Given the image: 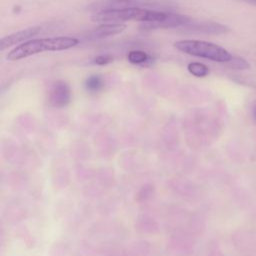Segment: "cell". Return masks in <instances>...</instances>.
<instances>
[{
	"instance_id": "obj_11",
	"label": "cell",
	"mask_w": 256,
	"mask_h": 256,
	"mask_svg": "<svg viewBox=\"0 0 256 256\" xmlns=\"http://www.w3.org/2000/svg\"><path fill=\"white\" fill-rule=\"evenodd\" d=\"M226 64L230 68L237 69V70H245L249 68V63L245 59L239 56H232V58L228 62H226Z\"/></svg>"
},
{
	"instance_id": "obj_4",
	"label": "cell",
	"mask_w": 256,
	"mask_h": 256,
	"mask_svg": "<svg viewBox=\"0 0 256 256\" xmlns=\"http://www.w3.org/2000/svg\"><path fill=\"white\" fill-rule=\"evenodd\" d=\"M192 20L186 16L175 12H168L167 16L159 21L153 22H142L140 28L143 30H153V29H164V28H176L180 26H185Z\"/></svg>"
},
{
	"instance_id": "obj_9",
	"label": "cell",
	"mask_w": 256,
	"mask_h": 256,
	"mask_svg": "<svg viewBox=\"0 0 256 256\" xmlns=\"http://www.w3.org/2000/svg\"><path fill=\"white\" fill-rule=\"evenodd\" d=\"M188 71L196 77H205L209 74V68L199 62H191L187 66Z\"/></svg>"
},
{
	"instance_id": "obj_8",
	"label": "cell",
	"mask_w": 256,
	"mask_h": 256,
	"mask_svg": "<svg viewBox=\"0 0 256 256\" xmlns=\"http://www.w3.org/2000/svg\"><path fill=\"white\" fill-rule=\"evenodd\" d=\"M188 30L201 32L206 34H222L228 31V28L224 25L214 23V22H200V23H193L192 21L185 25Z\"/></svg>"
},
{
	"instance_id": "obj_5",
	"label": "cell",
	"mask_w": 256,
	"mask_h": 256,
	"mask_svg": "<svg viewBox=\"0 0 256 256\" xmlns=\"http://www.w3.org/2000/svg\"><path fill=\"white\" fill-rule=\"evenodd\" d=\"M71 99L70 88L64 81L55 82L49 92V102L54 107H64Z\"/></svg>"
},
{
	"instance_id": "obj_13",
	"label": "cell",
	"mask_w": 256,
	"mask_h": 256,
	"mask_svg": "<svg viewBox=\"0 0 256 256\" xmlns=\"http://www.w3.org/2000/svg\"><path fill=\"white\" fill-rule=\"evenodd\" d=\"M113 60V57L111 55H108V54H105V55H99L97 56L95 59H94V62L97 64V65H107L109 64L110 62H112Z\"/></svg>"
},
{
	"instance_id": "obj_12",
	"label": "cell",
	"mask_w": 256,
	"mask_h": 256,
	"mask_svg": "<svg viewBox=\"0 0 256 256\" xmlns=\"http://www.w3.org/2000/svg\"><path fill=\"white\" fill-rule=\"evenodd\" d=\"M102 79L97 76V75H93L90 76L89 78L86 79L85 81V87L88 91H97L102 87Z\"/></svg>"
},
{
	"instance_id": "obj_7",
	"label": "cell",
	"mask_w": 256,
	"mask_h": 256,
	"mask_svg": "<svg viewBox=\"0 0 256 256\" xmlns=\"http://www.w3.org/2000/svg\"><path fill=\"white\" fill-rule=\"evenodd\" d=\"M126 29V25L123 23H101L99 26L90 30L87 34V38L91 40L102 39L108 36H113L123 32Z\"/></svg>"
},
{
	"instance_id": "obj_6",
	"label": "cell",
	"mask_w": 256,
	"mask_h": 256,
	"mask_svg": "<svg viewBox=\"0 0 256 256\" xmlns=\"http://www.w3.org/2000/svg\"><path fill=\"white\" fill-rule=\"evenodd\" d=\"M40 31H41L40 26H34V27H29L24 30L15 32L13 34L7 35L0 40V49L4 50L20 42H25L26 40L36 36Z\"/></svg>"
},
{
	"instance_id": "obj_10",
	"label": "cell",
	"mask_w": 256,
	"mask_h": 256,
	"mask_svg": "<svg viewBox=\"0 0 256 256\" xmlns=\"http://www.w3.org/2000/svg\"><path fill=\"white\" fill-rule=\"evenodd\" d=\"M148 54L141 50H132L128 53V61L131 64H143L148 60Z\"/></svg>"
},
{
	"instance_id": "obj_2",
	"label": "cell",
	"mask_w": 256,
	"mask_h": 256,
	"mask_svg": "<svg viewBox=\"0 0 256 256\" xmlns=\"http://www.w3.org/2000/svg\"><path fill=\"white\" fill-rule=\"evenodd\" d=\"M78 43L79 40L77 38L67 36L32 39L21 43L11 50L7 55V59L10 61H16L45 51L67 50L76 46Z\"/></svg>"
},
{
	"instance_id": "obj_14",
	"label": "cell",
	"mask_w": 256,
	"mask_h": 256,
	"mask_svg": "<svg viewBox=\"0 0 256 256\" xmlns=\"http://www.w3.org/2000/svg\"><path fill=\"white\" fill-rule=\"evenodd\" d=\"M252 114H253V119H254V121L256 122V104H255V106H254V108H253Z\"/></svg>"
},
{
	"instance_id": "obj_3",
	"label": "cell",
	"mask_w": 256,
	"mask_h": 256,
	"mask_svg": "<svg viewBox=\"0 0 256 256\" xmlns=\"http://www.w3.org/2000/svg\"><path fill=\"white\" fill-rule=\"evenodd\" d=\"M174 47L183 53L221 63H226L232 58L223 47L202 40H180L174 43Z\"/></svg>"
},
{
	"instance_id": "obj_1",
	"label": "cell",
	"mask_w": 256,
	"mask_h": 256,
	"mask_svg": "<svg viewBox=\"0 0 256 256\" xmlns=\"http://www.w3.org/2000/svg\"><path fill=\"white\" fill-rule=\"evenodd\" d=\"M167 13L166 11L129 6L95 12L91 16V21L97 23H122L125 21L153 22L164 19Z\"/></svg>"
}]
</instances>
